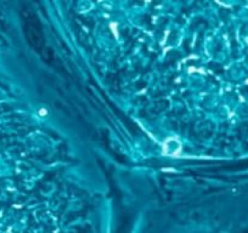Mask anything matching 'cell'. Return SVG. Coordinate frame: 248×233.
Segmentation results:
<instances>
[{"mask_svg": "<svg viewBox=\"0 0 248 233\" xmlns=\"http://www.w3.org/2000/svg\"><path fill=\"white\" fill-rule=\"evenodd\" d=\"M163 153L166 156L177 157L181 153V143L175 137H169L163 143Z\"/></svg>", "mask_w": 248, "mask_h": 233, "instance_id": "cell-1", "label": "cell"}]
</instances>
